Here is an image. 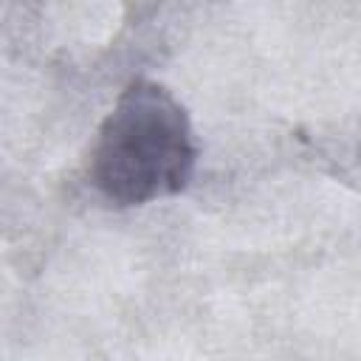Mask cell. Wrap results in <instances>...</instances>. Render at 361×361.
<instances>
[{
	"instance_id": "1",
	"label": "cell",
	"mask_w": 361,
	"mask_h": 361,
	"mask_svg": "<svg viewBox=\"0 0 361 361\" xmlns=\"http://www.w3.org/2000/svg\"><path fill=\"white\" fill-rule=\"evenodd\" d=\"M195 133L180 102L152 79H133L99 127L90 183L113 206H141L189 186Z\"/></svg>"
}]
</instances>
